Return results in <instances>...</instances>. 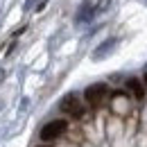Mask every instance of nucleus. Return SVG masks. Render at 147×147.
I'll use <instances>...</instances> for the list:
<instances>
[{"instance_id":"1","label":"nucleus","mask_w":147,"mask_h":147,"mask_svg":"<svg viewBox=\"0 0 147 147\" xmlns=\"http://www.w3.org/2000/svg\"><path fill=\"white\" fill-rule=\"evenodd\" d=\"M66 129H68V122L66 120H52V122H48V125H43L41 129V140H45V143H50V140H57L59 136H63L66 134Z\"/></svg>"},{"instance_id":"2","label":"nucleus","mask_w":147,"mask_h":147,"mask_svg":"<svg viewBox=\"0 0 147 147\" xmlns=\"http://www.w3.org/2000/svg\"><path fill=\"white\" fill-rule=\"evenodd\" d=\"M107 95H109V86H107V84H93V86H88V88L84 91V100H86L91 107H100Z\"/></svg>"},{"instance_id":"3","label":"nucleus","mask_w":147,"mask_h":147,"mask_svg":"<svg viewBox=\"0 0 147 147\" xmlns=\"http://www.w3.org/2000/svg\"><path fill=\"white\" fill-rule=\"evenodd\" d=\"M59 107H61L63 113H68V115H73V118H82V115H84V104H82V100H79L77 95H66Z\"/></svg>"},{"instance_id":"4","label":"nucleus","mask_w":147,"mask_h":147,"mask_svg":"<svg viewBox=\"0 0 147 147\" xmlns=\"http://www.w3.org/2000/svg\"><path fill=\"white\" fill-rule=\"evenodd\" d=\"M127 88L131 91V95H134L136 100H143V97H145V84H143L140 79H136V77H129L127 79Z\"/></svg>"},{"instance_id":"5","label":"nucleus","mask_w":147,"mask_h":147,"mask_svg":"<svg viewBox=\"0 0 147 147\" xmlns=\"http://www.w3.org/2000/svg\"><path fill=\"white\" fill-rule=\"evenodd\" d=\"M36 2H41V5H43L45 0H27V5H25V7H27V9H34V5H36Z\"/></svg>"},{"instance_id":"6","label":"nucleus","mask_w":147,"mask_h":147,"mask_svg":"<svg viewBox=\"0 0 147 147\" xmlns=\"http://www.w3.org/2000/svg\"><path fill=\"white\" fill-rule=\"evenodd\" d=\"M143 84H145V88H147V73H145V77H143Z\"/></svg>"},{"instance_id":"7","label":"nucleus","mask_w":147,"mask_h":147,"mask_svg":"<svg viewBox=\"0 0 147 147\" xmlns=\"http://www.w3.org/2000/svg\"><path fill=\"white\" fill-rule=\"evenodd\" d=\"M41 147H48V145H41Z\"/></svg>"}]
</instances>
